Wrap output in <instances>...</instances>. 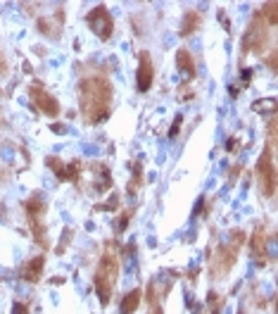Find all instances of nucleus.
<instances>
[{
    "instance_id": "nucleus-1",
    "label": "nucleus",
    "mask_w": 278,
    "mask_h": 314,
    "mask_svg": "<svg viewBox=\"0 0 278 314\" xmlns=\"http://www.w3.org/2000/svg\"><path fill=\"white\" fill-rule=\"evenodd\" d=\"M81 110L88 124H100L102 119L109 117V105H112V86L107 78L91 76L81 81Z\"/></svg>"
},
{
    "instance_id": "nucleus-2",
    "label": "nucleus",
    "mask_w": 278,
    "mask_h": 314,
    "mask_svg": "<svg viewBox=\"0 0 278 314\" xmlns=\"http://www.w3.org/2000/svg\"><path fill=\"white\" fill-rule=\"evenodd\" d=\"M114 279H116V259L114 255H105L100 259V267H98L95 276H93V286H95V293L100 295L102 305H109Z\"/></svg>"
},
{
    "instance_id": "nucleus-3",
    "label": "nucleus",
    "mask_w": 278,
    "mask_h": 314,
    "mask_svg": "<svg viewBox=\"0 0 278 314\" xmlns=\"http://www.w3.org/2000/svg\"><path fill=\"white\" fill-rule=\"evenodd\" d=\"M88 26L93 29V33L98 36L100 41H107L109 36H112V17H109V12H107V8H95L88 15Z\"/></svg>"
},
{
    "instance_id": "nucleus-4",
    "label": "nucleus",
    "mask_w": 278,
    "mask_h": 314,
    "mask_svg": "<svg viewBox=\"0 0 278 314\" xmlns=\"http://www.w3.org/2000/svg\"><path fill=\"white\" fill-rule=\"evenodd\" d=\"M259 183H262V190L266 193V195H271L273 193V188H276V169H273V162H271V148L266 150L262 155V160H259Z\"/></svg>"
},
{
    "instance_id": "nucleus-5",
    "label": "nucleus",
    "mask_w": 278,
    "mask_h": 314,
    "mask_svg": "<svg viewBox=\"0 0 278 314\" xmlns=\"http://www.w3.org/2000/svg\"><path fill=\"white\" fill-rule=\"evenodd\" d=\"M31 98H33V105H36L41 112H46V114H57V112H60L57 100H55L41 84H33V86H31Z\"/></svg>"
},
{
    "instance_id": "nucleus-6",
    "label": "nucleus",
    "mask_w": 278,
    "mask_h": 314,
    "mask_svg": "<svg viewBox=\"0 0 278 314\" xmlns=\"http://www.w3.org/2000/svg\"><path fill=\"white\" fill-rule=\"evenodd\" d=\"M136 84H138V91L145 93L152 86V60L147 53H140V64H138V76H136Z\"/></svg>"
},
{
    "instance_id": "nucleus-7",
    "label": "nucleus",
    "mask_w": 278,
    "mask_h": 314,
    "mask_svg": "<svg viewBox=\"0 0 278 314\" xmlns=\"http://www.w3.org/2000/svg\"><path fill=\"white\" fill-rule=\"evenodd\" d=\"M43 262H46L43 257H33V259H31L29 264L24 267V271H22L24 281H29V283H36V281H38V279H41V271H43Z\"/></svg>"
},
{
    "instance_id": "nucleus-8",
    "label": "nucleus",
    "mask_w": 278,
    "mask_h": 314,
    "mask_svg": "<svg viewBox=\"0 0 278 314\" xmlns=\"http://www.w3.org/2000/svg\"><path fill=\"white\" fill-rule=\"evenodd\" d=\"M176 62H178V69H181V76H183V81H190V78H193V74H195V69H193V57H190V53L178 50Z\"/></svg>"
},
{
    "instance_id": "nucleus-9",
    "label": "nucleus",
    "mask_w": 278,
    "mask_h": 314,
    "mask_svg": "<svg viewBox=\"0 0 278 314\" xmlns=\"http://www.w3.org/2000/svg\"><path fill=\"white\" fill-rule=\"evenodd\" d=\"M140 295L143 293L136 288V291H131V293H126L124 295V300H122V307H119V312L122 314H133L136 309H138V305H140Z\"/></svg>"
},
{
    "instance_id": "nucleus-10",
    "label": "nucleus",
    "mask_w": 278,
    "mask_h": 314,
    "mask_svg": "<svg viewBox=\"0 0 278 314\" xmlns=\"http://www.w3.org/2000/svg\"><path fill=\"white\" fill-rule=\"evenodd\" d=\"M257 112H276V100L273 98H266V100H257L255 102Z\"/></svg>"
},
{
    "instance_id": "nucleus-11",
    "label": "nucleus",
    "mask_w": 278,
    "mask_h": 314,
    "mask_svg": "<svg viewBox=\"0 0 278 314\" xmlns=\"http://www.w3.org/2000/svg\"><path fill=\"white\" fill-rule=\"evenodd\" d=\"M197 15H188L185 17V22H183V33H190V31H195V26H197Z\"/></svg>"
},
{
    "instance_id": "nucleus-12",
    "label": "nucleus",
    "mask_w": 278,
    "mask_h": 314,
    "mask_svg": "<svg viewBox=\"0 0 278 314\" xmlns=\"http://www.w3.org/2000/svg\"><path fill=\"white\" fill-rule=\"evenodd\" d=\"M266 15H269V22H271V26L276 24V3H269L266 5Z\"/></svg>"
},
{
    "instance_id": "nucleus-13",
    "label": "nucleus",
    "mask_w": 278,
    "mask_h": 314,
    "mask_svg": "<svg viewBox=\"0 0 278 314\" xmlns=\"http://www.w3.org/2000/svg\"><path fill=\"white\" fill-rule=\"evenodd\" d=\"M12 314H29V307L24 305V302H15L12 305Z\"/></svg>"
},
{
    "instance_id": "nucleus-14",
    "label": "nucleus",
    "mask_w": 278,
    "mask_h": 314,
    "mask_svg": "<svg viewBox=\"0 0 278 314\" xmlns=\"http://www.w3.org/2000/svg\"><path fill=\"white\" fill-rule=\"evenodd\" d=\"M181 122H183V117H181V114H178V117H176V122H174V126H171L169 136H176V134H178V126H181Z\"/></svg>"
},
{
    "instance_id": "nucleus-15",
    "label": "nucleus",
    "mask_w": 278,
    "mask_h": 314,
    "mask_svg": "<svg viewBox=\"0 0 278 314\" xmlns=\"http://www.w3.org/2000/svg\"><path fill=\"white\" fill-rule=\"evenodd\" d=\"M126 224H129V214H124V217H122V221H119V231H124Z\"/></svg>"
},
{
    "instance_id": "nucleus-16",
    "label": "nucleus",
    "mask_w": 278,
    "mask_h": 314,
    "mask_svg": "<svg viewBox=\"0 0 278 314\" xmlns=\"http://www.w3.org/2000/svg\"><path fill=\"white\" fill-rule=\"evenodd\" d=\"M154 314H162V312H160V309H154Z\"/></svg>"
},
{
    "instance_id": "nucleus-17",
    "label": "nucleus",
    "mask_w": 278,
    "mask_h": 314,
    "mask_svg": "<svg viewBox=\"0 0 278 314\" xmlns=\"http://www.w3.org/2000/svg\"><path fill=\"white\" fill-rule=\"evenodd\" d=\"M0 69H3V60H0Z\"/></svg>"
}]
</instances>
